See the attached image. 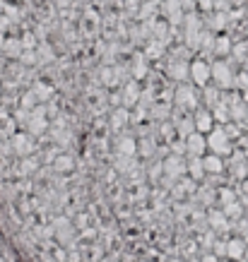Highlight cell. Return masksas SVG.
<instances>
[{
	"label": "cell",
	"instance_id": "6da1fadb",
	"mask_svg": "<svg viewBox=\"0 0 248 262\" xmlns=\"http://www.w3.org/2000/svg\"><path fill=\"white\" fill-rule=\"evenodd\" d=\"M236 149V142L226 135V130L222 125H215L208 133V151L219 154V157H232Z\"/></svg>",
	"mask_w": 248,
	"mask_h": 262
},
{
	"label": "cell",
	"instance_id": "7a4b0ae2",
	"mask_svg": "<svg viewBox=\"0 0 248 262\" xmlns=\"http://www.w3.org/2000/svg\"><path fill=\"white\" fill-rule=\"evenodd\" d=\"M174 101H176V106L183 113H193V111H198V103H200V99H198L195 87H191V84L181 82V87L174 89Z\"/></svg>",
	"mask_w": 248,
	"mask_h": 262
},
{
	"label": "cell",
	"instance_id": "3957f363",
	"mask_svg": "<svg viewBox=\"0 0 248 262\" xmlns=\"http://www.w3.org/2000/svg\"><path fill=\"white\" fill-rule=\"evenodd\" d=\"M234 80H236V72L229 68V63H224V60H215L212 63V82H215V87H219L222 92H232Z\"/></svg>",
	"mask_w": 248,
	"mask_h": 262
},
{
	"label": "cell",
	"instance_id": "277c9868",
	"mask_svg": "<svg viewBox=\"0 0 248 262\" xmlns=\"http://www.w3.org/2000/svg\"><path fill=\"white\" fill-rule=\"evenodd\" d=\"M191 82H193V84H195L198 89L208 87L210 82H212V65L205 63L202 58L193 60V63H191Z\"/></svg>",
	"mask_w": 248,
	"mask_h": 262
},
{
	"label": "cell",
	"instance_id": "5b68a950",
	"mask_svg": "<svg viewBox=\"0 0 248 262\" xmlns=\"http://www.w3.org/2000/svg\"><path fill=\"white\" fill-rule=\"evenodd\" d=\"M205 154H208V135L195 130L185 137V157H205Z\"/></svg>",
	"mask_w": 248,
	"mask_h": 262
},
{
	"label": "cell",
	"instance_id": "8992f818",
	"mask_svg": "<svg viewBox=\"0 0 248 262\" xmlns=\"http://www.w3.org/2000/svg\"><path fill=\"white\" fill-rule=\"evenodd\" d=\"M193 123H195V130L202 133V135H208L210 130L217 125L215 113H212V108H208V106H202V108H198V111H193Z\"/></svg>",
	"mask_w": 248,
	"mask_h": 262
},
{
	"label": "cell",
	"instance_id": "52a82bcc",
	"mask_svg": "<svg viewBox=\"0 0 248 262\" xmlns=\"http://www.w3.org/2000/svg\"><path fill=\"white\" fill-rule=\"evenodd\" d=\"M164 173H167V178H178V176L188 173V166H185L183 157H178V154L167 157V159H164Z\"/></svg>",
	"mask_w": 248,
	"mask_h": 262
},
{
	"label": "cell",
	"instance_id": "ba28073f",
	"mask_svg": "<svg viewBox=\"0 0 248 262\" xmlns=\"http://www.w3.org/2000/svg\"><path fill=\"white\" fill-rule=\"evenodd\" d=\"M202 164H205V171H208V176H219L226 171V164H224V157H219V154H212V151H208L205 157H202Z\"/></svg>",
	"mask_w": 248,
	"mask_h": 262
},
{
	"label": "cell",
	"instance_id": "9c48e42d",
	"mask_svg": "<svg viewBox=\"0 0 248 262\" xmlns=\"http://www.w3.org/2000/svg\"><path fill=\"white\" fill-rule=\"evenodd\" d=\"M167 75L171 77V80H176V82H185V80H191V63L185 65L183 60H174V63L169 65Z\"/></svg>",
	"mask_w": 248,
	"mask_h": 262
},
{
	"label": "cell",
	"instance_id": "30bf717a",
	"mask_svg": "<svg viewBox=\"0 0 248 262\" xmlns=\"http://www.w3.org/2000/svg\"><path fill=\"white\" fill-rule=\"evenodd\" d=\"M185 166H188V176H191L195 183H200L202 178L208 176V171H205V164H202V157H188Z\"/></svg>",
	"mask_w": 248,
	"mask_h": 262
},
{
	"label": "cell",
	"instance_id": "8fae6325",
	"mask_svg": "<svg viewBox=\"0 0 248 262\" xmlns=\"http://www.w3.org/2000/svg\"><path fill=\"white\" fill-rule=\"evenodd\" d=\"M116 149H118L120 157H135L137 140H133V137H128V135H120L118 140H116Z\"/></svg>",
	"mask_w": 248,
	"mask_h": 262
},
{
	"label": "cell",
	"instance_id": "7c38bea8",
	"mask_svg": "<svg viewBox=\"0 0 248 262\" xmlns=\"http://www.w3.org/2000/svg\"><path fill=\"white\" fill-rule=\"evenodd\" d=\"M243 250H246V246H243L241 238L226 241V257H229V260H241V257H243Z\"/></svg>",
	"mask_w": 248,
	"mask_h": 262
},
{
	"label": "cell",
	"instance_id": "4fadbf2b",
	"mask_svg": "<svg viewBox=\"0 0 248 262\" xmlns=\"http://www.w3.org/2000/svg\"><path fill=\"white\" fill-rule=\"evenodd\" d=\"M130 123V111L128 108H118L111 113V127L113 130H123Z\"/></svg>",
	"mask_w": 248,
	"mask_h": 262
},
{
	"label": "cell",
	"instance_id": "5bb4252c",
	"mask_svg": "<svg viewBox=\"0 0 248 262\" xmlns=\"http://www.w3.org/2000/svg\"><path fill=\"white\" fill-rule=\"evenodd\" d=\"M137 99H140V87H137V84H128L126 92H123V106L130 108V106L137 103Z\"/></svg>",
	"mask_w": 248,
	"mask_h": 262
},
{
	"label": "cell",
	"instance_id": "9a60e30c",
	"mask_svg": "<svg viewBox=\"0 0 248 262\" xmlns=\"http://www.w3.org/2000/svg\"><path fill=\"white\" fill-rule=\"evenodd\" d=\"M212 51H215V56L224 58L226 53L232 51V41L226 39V36H217V39H215V48H212Z\"/></svg>",
	"mask_w": 248,
	"mask_h": 262
},
{
	"label": "cell",
	"instance_id": "2e32d148",
	"mask_svg": "<svg viewBox=\"0 0 248 262\" xmlns=\"http://www.w3.org/2000/svg\"><path fill=\"white\" fill-rule=\"evenodd\" d=\"M208 219H210V226L212 229H226V214L224 212H210L208 214Z\"/></svg>",
	"mask_w": 248,
	"mask_h": 262
},
{
	"label": "cell",
	"instance_id": "e0dca14e",
	"mask_svg": "<svg viewBox=\"0 0 248 262\" xmlns=\"http://www.w3.org/2000/svg\"><path fill=\"white\" fill-rule=\"evenodd\" d=\"M217 200L222 202V207L229 205V202H236V198H234V190H229V188H219V190H217Z\"/></svg>",
	"mask_w": 248,
	"mask_h": 262
},
{
	"label": "cell",
	"instance_id": "ac0fdd59",
	"mask_svg": "<svg viewBox=\"0 0 248 262\" xmlns=\"http://www.w3.org/2000/svg\"><path fill=\"white\" fill-rule=\"evenodd\" d=\"M137 154H142V157H152V154H154L152 142H147V140H142V142H137Z\"/></svg>",
	"mask_w": 248,
	"mask_h": 262
},
{
	"label": "cell",
	"instance_id": "d6986e66",
	"mask_svg": "<svg viewBox=\"0 0 248 262\" xmlns=\"http://www.w3.org/2000/svg\"><path fill=\"white\" fill-rule=\"evenodd\" d=\"M39 113H41V111H39ZM39 113H36V116L32 118V123H29V130H32V133H41V130L46 127V120H44V118L39 120Z\"/></svg>",
	"mask_w": 248,
	"mask_h": 262
},
{
	"label": "cell",
	"instance_id": "ffe728a7",
	"mask_svg": "<svg viewBox=\"0 0 248 262\" xmlns=\"http://www.w3.org/2000/svg\"><path fill=\"white\" fill-rule=\"evenodd\" d=\"M56 168H58V171H70V168H72L70 159H68V157H58V161H56Z\"/></svg>",
	"mask_w": 248,
	"mask_h": 262
},
{
	"label": "cell",
	"instance_id": "44dd1931",
	"mask_svg": "<svg viewBox=\"0 0 248 262\" xmlns=\"http://www.w3.org/2000/svg\"><path fill=\"white\" fill-rule=\"evenodd\" d=\"M27 144H29V140H27V137H15V147H17V151H27V149H29Z\"/></svg>",
	"mask_w": 248,
	"mask_h": 262
},
{
	"label": "cell",
	"instance_id": "7402d4cb",
	"mask_svg": "<svg viewBox=\"0 0 248 262\" xmlns=\"http://www.w3.org/2000/svg\"><path fill=\"white\" fill-rule=\"evenodd\" d=\"M236 147H239V149H243V151H248V133H243V135L236 140Z\"/></svg>",
	"mask_w": 248,
	"mask_h": 262
},
{
	"label": "cell",
	"instance_id": "603a6c76",
	"mask_svg": "<svg viewBox=\"0 0 248 262\" xmlns=\"http://www.w3.org/2000/svg\"><path fill=\"white\" fill-rule=\"evenodd\" d=\"M215 255L217 257H226V243H215Z\"/></svg>",
	"mask_w": 248,
	"mask_h": 262
},
{
	"label": "cell",
	"instance_id": "cb8c5ba5",
	"mask_svg": "<svg viewBox=\"0 0 248 262\" xmlns=\"http://www.w3.org/2000/svg\"><path fill=\"white\" fill-rule=\"evenodd\" d=\"M195 3H198V8H202V10L212 8V0H195Z\"/></svg>",
	"mask_w": 248,
	"mask_h": 262
},
{
	"label": "cell",
	"instance_id": "d4e9b609",
	"mask_svg": "<svg viewBox=\"0 0 248 262\" xmlns=\"http://www.w3.org/2000/svg\"><path fill=\"white\" fill-rule=\"evenodd\" d=\"M200 262H219V260H217V255L212 253V255H205V257H202Z\"/></svg>",
	"mask_w": 248,
	"mask_h": 262
},
{
	"label": "cell",
	"instance_id": "484cf974",
	"mask_svg": "<svg viewBox=\"0 0 248 262\" xmlns=\"http://www.w3.org/2000/svg\"><path fill=\"white\" fill-rule=\"evenodd\" d=\"M241 127H243V133H248V116L241 120Z\"/></svg>",
	"mask_w": 248,
	"mask_h": 262
},
{
	"label": "cell",
	"instance_id": "4316f807",
	"mask_svg": "<svg viewBox=\"0 0 248 262\" xmlns=\"http://www.w3.org/2000/svg\"><path fill=\"white\" fill-rule=\"evenodd\" d=\"M147 3H154V5H157V3H161V0H147Z\"/></svg>",
	"mask_w": 248,
	"mask_h": 262
},
{
	"label": "cell",
	"instance_id": "83f0119b",
	"mask_svg": "<svg viewBox=\"0 0 248 262\" xmlns=\"http://www.w3.org/2000/svg\"><path fill=\"white\" fill-rule=\"evenodd\" d=\"M243 188H246V192H248V181H243Z\"/></svg>",
	"mask_w": 248,
	"mask_h": 262
}]
</instances>
